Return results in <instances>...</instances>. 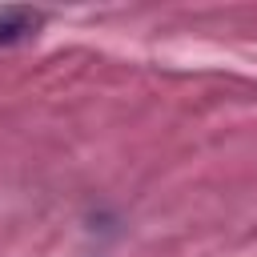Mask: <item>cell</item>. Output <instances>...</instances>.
Returning a JSON list of instances; mask_svg holds the SVG:
<instances>
[{"label": "cell", "instance_id": "1", "mask_svg": "<svg viewBox=\"0 0 257 257\" xmlns=\"http://www.w3.org/2000/svg\"><path fill=\"white\" fill-rule=\"evenodd\" d=\"M36 24H40V16H36V12H28V8H4V12H0V44L28 36Z\"/></svg>", "mask_w": 257, "mask_h": 257}]
</instances>
